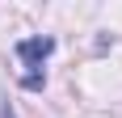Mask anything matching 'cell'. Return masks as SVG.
Segmentation results:
<instances>
[{
    "mask_svg": "<svg viewBox=\"0 0 122 118\" xmlns=\"http://www.w3.org/2000/svg\"><path fill=\"white\" fill-rule=\"evenodd\" d=\"M51 51H55V38H21V42H17V59L30 63V68H38Z\"/></svg>",
    "mask_w": 122,
    "mask_h": 118,
    "instance_id": "obj_1",
    "label": "cell"
}]
</instances>
